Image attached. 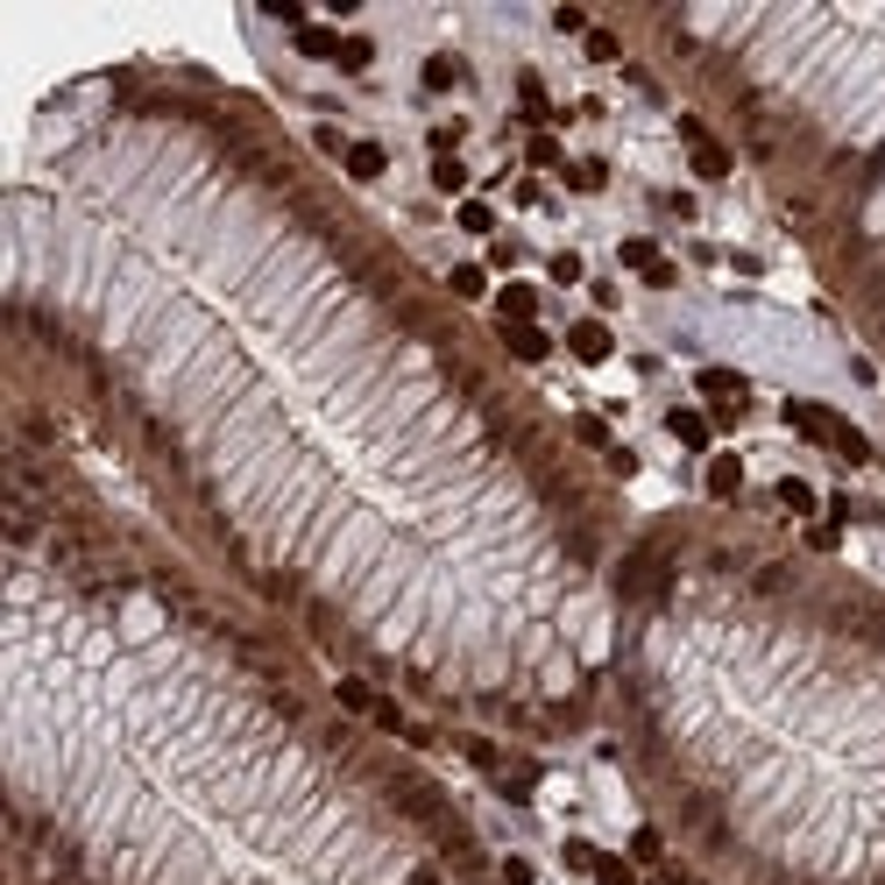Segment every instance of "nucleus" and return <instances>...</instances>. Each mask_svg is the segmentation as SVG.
<instances>
[{
  "label": "nucleus",
  "mask_w": 885,
  "mask_h": 885,
  "mask_svg": "<svg viewBox=\"0 0 885 885\" xmlns=\"http://www.w3.org/2000/svg\"><path fill=\"white\" fill-rule=\"evenodd\" d=\"M340 171H348V185H376V177L389 171V149H383V142H348Z\"/></svg>",
  "instance_id": "obj_12"
},
{
  "label": "nucleus",
  "mask_w": 885,
  "mask_h": 885,
  "mask_svg": "<svg viewBox=\"0 0 885 885\" xmlns=\"http://www.w3.org/2000/svg\"><path fill=\"white\" fill-rule=\"evenodd\" d=\"M446 291H454V298H461V305H475V298H482V291H489V269H475V263H461V269H454V277H446Z\"/></svg>",
  "instance_id": "obj_22"
},
{
  "label": "nucleus",
  "mask_w": 885,
  "mask_h": 885,
  "mask_svg": "<svg viewBox=\"0 0 885 885\" xmlns=\"http://www.w3.org/2000/svg\"><path fill=\"white\" fill-rule=\"evenodd\" d=\"M291 36H298V50H305V57H319V65H340V57H348V36H340V28L305 22V28H291Z\"/></svg>",
  "instance_id": "obj_15"
},
{
  "label": "nucleus",
  "mask_w": 885,
  "mask_h": 885,
  "mask_svg": "<svg viewBox=\"0 0 885 885\" xmlns=\"http://www.w3.org/2000/svg\"><path fill=\"white\" fill-rule=\"evenodd\" d=\"M680 149H687V163H695L701 185H723V177H737V149H730L709 121H701V114H680Z\"/></svg>",
  "instance_id": "obj_6"
},
{
  "label": "nucleus",
  "mask_w": 885,
  "mask_h": 885,
  "mask_svg": "<svg viewBox=\"0 0 885 885\" xmlns=\"http://www.w3.org/2000/svg\"><path fill=\"white\" fill-rule=\"evenodd\" d=\"M546 269H552V283H581V255H574V248H560Z\"/></svg>",
  "instance_id": "obj_29"
},
{
  "label": "nucleus",
  "mask_w": 885,
  "mask_h": 885,
  "mask_svg": "<svg viewBox=\"0 0 885 885\" xmlns=\"http://www.w3.org/2000/svg\"><path fill=\"white\" fill-rule=\"evenodd\" d=\"M589 57L595 65H624V36L617 28H589Z\"/></svg>",
  "instance_id": "obj_24"
},
{
  "label": "nucleus",
  "mask_w": 885,
  "mask_h": 885,
  "mask_svg": "<svg viewBox=\"0 0 885 885\" xmlns=\"http://www.w3.org/2000/svg\"><path fill=\"white\" fill-rule=\"evenodd\" d=\"M524 156H532L538 171H567V156H560V142H552V135H532V142H524Z\"/></svg>",
  "instance_id": "obj_27"
},
{
  "label": "nucleus",
  "mask_w": 885,
  "mask_h": 885,
  "mask_svg": "<svg viewBox=\"0 0 885 885\" xmlns=\"http://www.w3.org/2000/svg\"><path fill=\"white\" fill-rule=\"evenodd\" d=\"M8 885H503L426 758L57 432L8 411Z\"/></svg>",
  "instance_id": "obj_2"
},
{
  "label": "nucleus",
  "mask_w": 885,
  "mask_h": 885,
  "mask_svg": "<svg viewBox=\"0 0 885 885\" xmlns=\"http://www.w3.org/2000/svg\"><path fill=\"white\" fill-rule=\"evenodd\" d=\"M432 185H440V191H468V163H461V156H432Z\"/></svg>",
  "instance_id": "obj_25"
},
{
  "label": "nucleus",
  "mask_w": 885,
  "mask_h": 885,
  "mask_svg": "<svg viewBox=\"0 0 885 885\" xmlns=\"http://www.w3.org/2000/svg\"><path fill=\"white\" fill-rule=\"evenodd\" d=\"M567 354H574L581 369H603L609 354H617V340H609L603 319H574V326H567Z\"/></svg>",
  "instance_id": "obj_9"
},
{
  "label": "nucleus",
  "mask_w": 885,
  "mask_h": 885,
  "mask_svg": "<svg viewBox=\"0 0 885 885\" xmlns=\"http://www.w3.org/2000/svg\"><path fill=\"white\" fill-rule=\"evenodd\" d=\"M560 858H567V872H595V843H581V836L560 850Z\"/></svg>",
  "instance_id": "obj_31"
},
{
  "label": "nucleus",
  "mask_w": 885,
  "mask_h": 885,
  "mask_svg": "<svg viewBox=\"0 0 885 885\" xmlns=\"http://www.w3.org/2000/svg\"><path fill=\"white\" fill-rule=\"evenodd\" d=\"M737 497H744V461L737 454H709V503L737 510Z\"/></svg>",
  "instance_id": "obj_11"
},
{
  "label": "nucleus",
  "mask_w": 885,
  "mask_h": 885,
  "mask_svg": "<svg viewBox=\"0 0 885 885\" xmlns=\"http://www.w3.org/2000/svg\"><path fill=\"white\" fill-rule=\"evenodd\" d=\"M567 432H574V446H581V454H617V440H609V426H603V418H595V411H574V418H567Z\"/></svg>",
  "instance_id": "obj_16"
},
{
  "label": "nucleus",
  "mask_w": 885,
  "mask_h": 885,
  "mask_svg": "<svg viewBox=\"0 0 885 885\" xmlns=\"http://www.w3.org/2000/svg\"><path fill=\"white\" fill-rule=\"evenodd\" d=\"M497 348H503L517 369H532V362H546V354H552V340H546V326H503V319H497Z\"/></svg>",
  "instance_id": "obj_10"
},
{
  "label": "nucleus",
  "mask_w": 885,
  "mask_h": 885,
  "mask_svg": "<svg viewBox=\"0 0 885 885\" xmlns=\"http://www.w3.org/2000/svg\"><path fill=\"white\" fill-rule=\"evenodd\" d=\"M595 885H638V872H631V858H617V850H595V872H589Z\"/></svg>",
  "instance_id": "obj_21"
},
{
  "label": "nucleus",
  "mask_w": 885,
  "mask_h": 885,
  "mask_svg": "<svg viewBox=\"0 0 885 885\" xmlns=\"http://www.w3.org/2000/svg\"><path fill=\"white\" fill-rule=\"evenodd\" d=\"M517 107H524V121H560V114H552V100H546V85H538V71H517Z\"/></svg>",
  "instance_id": "obj_18"
},
{
  "label": "nucleus",
  "mask_w": 885,
  "mask_h": 885,
  "mask_svg": "<svg viewBox=\"0 0 885 885\" xmlns=\"http://www.w3.org/2000/svg\"><path fill=\"white\" fill-rule=\"evenodd\" d=\"M772 503H779V510H793V517H815V510H822V497H815V489L801 482V475H779Z\"/></svg>",
  "instance_id": "obj_19"
},
{
  "label": "nucleus",
  "mask_w": 885,
  "mask_h": 885,
  "mask_svg": "<svg viewBox=\"0 0 885 885\" xmlns=\"http://www.w3.org/2000/svg\"><path fill=\"white\" fill-rule=\"evenodd\" d=\"M461 234H497V213H489V199H461Z\"/></svg>",
  "instance_id": "obj_23"
},
{
  "label": "nucleus",
  "mask_w": 885,
  "mask_h": 885,
  "mask_svg": "<svg viewBox=\"0 0 885 885\" xmlns=\"http://www.w3.org/2000/svg\"><path fill=\"white\" fill-rule=\"evenodd\" d=\"M624 779L709 885H885V589L744 510L631 524L609 589Z\"/></svg>",
  "instance_id": "obj_3"
},
{
  "label": "nucleus",
  "mask_w": 885,
  "mask_h": 885,
  "mask_svg": "<svg viewBox=\"0 0 885 885\" xmlns=\"http://www.w3.org/2000/svg\"><path fill=\"white\" fill-rule=\"evenodd\" d=\"M0 389L334 673L524 752L603 723L624 489L263 93L135 57L43 100Z\"/></svg>",
  "instance_id": "obj_1"
},
{
  "label": "nucleus",
  "mask_w": 885,
  "mask_h": 885,
  "mask_svg": "<svg viewBox=\"0 0 885 885\" xmlns=\"http://www.w3.org/2000/svg\"><path fill=\"white\" fill-rule=\"evenodd\" d=\"M560 177H567V191H603L609 185V163L603 156H581V163H567Z\"/></svg>",
  "instance_id": "obj_20"
},
{
  "label": "nucleus",
  "mask_w": 885,
  "mask_h": 885,
  "mask_svg": "<svg viewBox=\"0 0 885 885\" xmlns=\"http://www.w3.org/2000/svg\"><path fill=\"white\" fill-rule=\"evenodd\" d=\"M418 79H426V93H454V85H468V65H461L454 50H440V57H426Z\"/></svg>",
  "instance_id": "obj_17"
},
{
  "label": "nucleus",
  "mask_w": 885,
  "mask_h": 885,
  "mask_svg": "<svg viewBox=\"0 0 885 885\" xmlns=\"http://www.w3.org/2000/svg\"><path fill=\"white\" fill-rule=\"evenodd\" d=\"M503 885H532V864H524V858H510V864H503Z\"/></svg>",
  "instance_id": "obj_32"
},
{
  "label": "nucleus",
  "mask_w": 885,
  "mask_h": 885,
  "mask_svg": "<svg viewBox=\"0 0 885 885\" xmlns=\"http://www.w3.org/2000/svg\"><path fill=\"white\" fill-rule=\"evenodd\" d=\"M659 858H666V836H659L652 822H644V829L631 836V864H659Z\"/></svg>",
  "instance_id": "obj_26"
},
{
  "label": "nucleus",
  "mask_w": 885,
  "mask_h": 885,
  "mask_svg": "<svg viewBox=\"0 0 885 885\" xmlns=\"http://www.w3.org/2000/svg\"><path fill=\"white\" fill-rule=\"evenodd\" d=\"M497 319L503 326H538V291H532V283H503V291H497Z\"/></svg>",
  "instance_id": "obj_14"
},
{
  "label": "nucleus",
  "mask_w": 885,
  "mask_h": 885,
  "mask_svg": "<svg viewBox=\"0 0 885 885\" xmlns=\"http://www.w3.org/2000/svg\"><path fill=\"white\" fill-rule=\"evenodd\" d=\"M617 263H624V269H638V277L652 283V291H673V283H680V269H673L666 255H659L652 234H624V242H617Z\"/></svg>",
  "instance_id": "obj_8"
},
{
  "label": "nucleus",
  "mask_w": 885,
  "mask_h": 885,
  "mask_svg": "<svg viewBox=\"0 0 885 885\" xmlns=\"http://www.w3.org/2000/svg\"><path fill=\"white\" fill-rule=\"evenodd\" d=\"M552 28H560V36H589V14H581V8H552Z\"/></svg>",
  "instance_id": "obj_30"
},
{
  "label": "nucleus",
  "mask_w": 885,
  "mask_h": 885,
  "mask_svg": "<svg viewBox=\"0 0 885 885\" xmlns=\"http://www.w3.org/2000/svg\"><path fill=\"white\" fill-rule=\"evenodd\" d=\"M822 291L885 362V79L815 149L765 177Z\"/></svg>",
  "instance_id": "obj_4"
},
{
  "label": "nucleus",
  "mask_w": 885,
  "mask_h": 885,
  "mask_svg": "<svg viewBox=\"0 0 885 885\" xmlns=\"http://www.w3.org/2000/svg\"><path fill=\"white\" fill-rule=\"evenodd\" d=\"M461 135H468L461 121H440L432 128V156H461Z\"/></svg>",
  "instance_id": "obj_28"
},
{
  "label": "nucleus",
  "mask_w": 885,
  "mask_h": 885,
  "mask_svg": "<svg viewBox=\"0 0 885 885\" xmlns=\"http://www.w3.org/2000/svg\"><path fill=\"white\" fill-rule=\"evenodd\" d=\"M666 432H673V440H680L687 446V454H709V411H687V404H673V411H666Z\"/></svg>",
  "instance_id": "obj_13"
},
{
  "label": "nucleus",
  "mask_w": 885,
  "mask_h": 885,
  "mask_svg": "<svg viewBox=\"0 0 885 885\" xmlns=\"http://www.w3.org/2000/svg\"><path fill=\"white\" fill-rule=\"evenodd\" d=\"M680 885H709V878H680Z\"/></svg>",
  "instance_id": "obj_33"
},
{
  "label": "nucleus",
  "mask_w": 885,
  "mask_h": 885,
  "mask_svg": "<svg viewBox=\"0 0 885 885\" xmlns=\"http://www.w3.org/2000/svg\"><path fill=\"white\" fill-rule=\"evenodd\" d=\"M695 389L709 397V426H737V418L752 411V383H744L737 369H723V362L695 369Z\"/></svg>",
  "instance_id": "obj_7"
},
{
  "label": "nucleus",
  "mask_w": 885,
  "mask_h": 885,
  "mask_svg": "<svg viewBox=\"0 0 885 885\" xmlns=\"http://www.w3.org/2000/svg\"><path fill=\"white\" fill-rule=\"evenodd\" d=\"M787 426L801 432V440L829 446V454H836V461H850V468H872V461H878V446L864 440V432L850 426V418H836L829 404H807V397H793V404H787Z\"/></svg>",
  "instance_id": "obj_5"
}]
</instances>
